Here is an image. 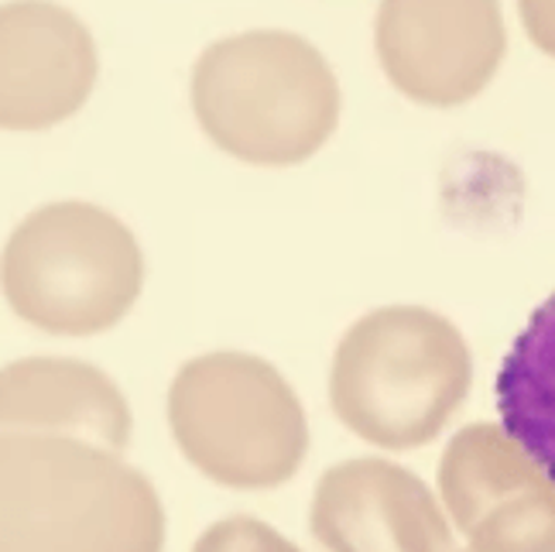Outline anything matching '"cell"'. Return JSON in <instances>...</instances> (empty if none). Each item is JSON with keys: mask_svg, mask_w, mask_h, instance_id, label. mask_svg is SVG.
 <instances>
[{"mask_svg": "<svg viewBox=\"0 0 555 552\" xmlns=\"http://www.w3.org/2000/svg\"><path fill=\"white\" fill-rule=\"evenodd\" d=\"M165 508L138 466L82 439L4 433L0 552H162Z\"/></svg>", "mask_w": 555, "mask_h": 552, "instance_id": "1", "label": "cell"}, {"mask_svg": "<svg viewBox=\"0 0 555 552\" xmlns=\"http://www.w3.org/2000/svg\"><path fill=\"white\" fill-rule=\"evenodd\" d=\"M189 100L203 134L247 165L312 158L339 124V79L295 31H237L196 59Z\"/></svg>", "mask_w": 555, "mask_h": 552, "instance_id": "2", "label": "cell"}, {"mask_svg": "<svg viewBox=\"0 0 555 552\" xmlns=\"http://www.w3.org/2000/svg\"><path fill=\"white\" fill-rule=\"evenodd\" d=\"M474 385L460 326L425 306H380L344 333L330 368V409L380 450H418L453 422Z\"/></svg>", "mask_w": 555, "mask_h": 552, "instance_id": "3", "label": "cell"}, {"mask_svg": "<svg viewBox=\"0 0 555 552\" xmlns=\"http://www.w3.org/2000/svg\"><path fill=\"white\" fill-rule=\"evenodd\" d=\"M168 429L196 471L237 491L288 484L309 453L306 409L264 357H192L168 388Z\"/></svg>", "mask_w": 555, "mask_h": 552, "instance_id": "4", "label": "cell"}, {"mask_svg": "<svg viewBox=\"0 0 555 552\" xmlns=\"http://www.w3.org/2000/svg\"><path fill=\"white\" fill-rule=\"evenodd\" d=\"M8 306L41 333L114 330L144 288V254L124 220L82 200L49 203L14 227L0 261Z\"/></svg>", "mask_w": 555, "mask_h": 552, "instance_id": "5", "label": "cell"}, {"mask_svg": "<svg viewBox=\"0 0 555 552\" xmlns=\"http://www.w3.org/2000/svg\"><path fill=\"white\" fill-rule=\"evenodd\" d=\"M439 498L463 552H555V484L501 422L453 436L439 460Z\"/></svg>", "mask_w": 555, "mask_h": 552, "instance_id": "6", "label": "cell"}, {"mask_svg": "<svg viewBox=\"0 0 555 552\" xmlns=\"http://www.w3.org/2000/svg\"><path fill=\"white\" fill-rule=\"evenodd\" d=\"M374 49L398 93L425 107H460L498 76L507 28L498 4H380Z\"/></svg>", "mask_w": 555, "mask_h": 552, "instance_id": "7", "label": "cell"}, {"mask_svg": "<svg viewBox=\"0 0 555 552\" xmlns=\"http://www.w3.org/2000/svg\"><path fill=\"white\" fill-rule=\"evenodd\" d=\"M309 525L330 552H463L425 480L380 457L330 466L315 484Z\"/></svg>", "mask_w": 555, "mask_h": 552, "instance_id": "8", "label": "cell"}, {"mask_svg": "<svg viewBox=\"0 0 555 552\" xmlns=\"http://www.w3.org/2000/svg\"><path fill=\"white\" fill-rule=\"evenodd\" d=\"M96 82V41L55 4L0 11V120L8 131H46L69 120Z\"/></svg>", "mask_w": 555, "mask_h": 552, "instance_id": "9", "label": "cell"}, {"mask_svg": "<svg viewBox=\"0 0 555 552\" xmlns=\"http://www.w3.org/2000/svg\"><path fill=\"white\" fill-rule=\"evenodd\" d=\"M4 433L82 439L124 450L131 439V406L114 377L87 360L25 357L0 377Z\"/></svg>", "mask_w": 555, "mask_h": 552, "instance_id": "10", "label": "cell"}, {"mask_svg": "<svg viewBox=\"0 0 555 552\" xmlns=\"http://www.w3.org/2000/svg\"><path fill=\"white\" fill-rule=\"evenodd\" d=\"M501 429L555 484V295L531 312L498 371Z\"/></svg>", "mask_w": 555, "mask_h": 552, "instance_id": "11", "label": "cell"}, {"mask_svg": "<svg viewBox=\"0 0 555 552\" xmlns=\"http://www.w3.org/2000/svg\"><path fill=\"white\" fill-rule=\"evenodd\" d=\"M192 552H302L285 536H278L271 525L250 518V515H233L217 525H209L196 539Z\"/></svg>", "mask_w": 555, "mask_h": 552, "instance_id": "12", "label": "cell"}, {"mask_svg": "<svg viewBox=\"0 0 555 552\" xmlns=\"http://www.w3.org/2000/svg\"><path fill=\"white\" fill-rule=\"evenodd\" d=\"M518 17L525 35L555 59V4H518Z\"/></svg>", "mask_w": 555, "mask_h": 552, "instance_id": "13", "label": "cell"}]
</instances>
